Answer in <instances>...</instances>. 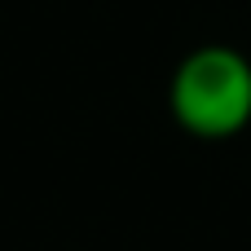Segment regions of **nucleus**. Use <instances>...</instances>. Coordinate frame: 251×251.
I'll return each instance as SVG.
<instances>
[{
    "mask_svg": "<svg viewBox=\"0 0 251 251\" xmlns=\"http://www.w3.org/2000/svg\"><path fill=\"white\" fill-rule=\"evenodd\" d=\"M168 110L199 141L238 137L251 124V57L234 44L185 53L168 79Z\"/></svg>",
    "mask_w": 251,
    "mask_h": 251,
    "instance_id": "1",
    "label": "nucleus"
}]
</instances>
